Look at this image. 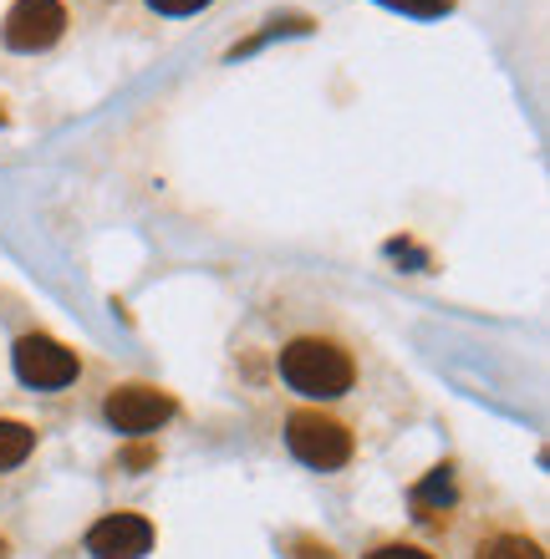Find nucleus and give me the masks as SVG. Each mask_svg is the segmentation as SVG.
Returning a JSON list of instances; mask_svg holds the SVG:
<instances>
[{
    "label": "nucleus",
    "instance_id": "6",
    "mask_svg": "<svg viewBox=\"0 0 550 559\" xmlns=\"http://www.w3.org/2000/svg\"><path fill=\"white\" fill-rule=\"evenodd\" d=\"M153 549V524L143 514H103L87 530V555L97 559H143Z\"/></svg>",
    "mask_w": 550,
    "mask_h": 559
},
{
    "label": "nucleus",
    "instance_id": "13",
    "mask_svg": "<svg viewBox=\"0 0 550 559\" xmlns=\"http://www.w3.org/2000/svg\"><path fill=\"white\" fill-rule=\"evenodd\" d=\"M0 559H5V539H0Z\"/></svg>",
    "mask_w": 550,
    "mask_h": 559
},
{
    "label": "nucleus",
    "instance_id": "2",
    "mask_svg": "<svg viewBox=\"0 0 550 559\" xmlns=\"http://www.w3.org/2000/svg\"><path fill=\"white\" fill-rule=\"evenodd\" d=\"M285 448H291L306 468L331 473V468H347V463H352V448H358V442L327 413H291L285 417Z\"/></svg>",
    "mask_w": 550,
    "mask_h": 559
},
{
    "label": "nucleus",
    "instance_id": "8",
    "mask_svg": "<svg viewBox=\"0 0 550 559\" xmlns=\"http://www.w3.org/2000/svg\"><path fill=\"white\" fill-rule=\"evenodd\" d=\"M36 448V432L26 423H11V417H0V473L5 468H21Z\"/></svg>",
    "mask_w": 550,
    "mask_h": 559
},
{
    "label": "nucleus",
    "instance_id": "3",
    "mask_svg": "<svg viewBox=\"0 0 550 559\" xmlns=\"http://www.w3.org/2000/svg\"><path fill=\"white\" fill-rule=\"evenodd\" d=\"M11 356H15V377L26 386H36V392H61V386H72L77 371H82L77 352H67V346L51 336H21Z\"/></svg>",
    "mask_w": 550,
    "mask_h": 559
},
{
    "label": "nucleus",
    "instance_id": "7",
    "mask_svg": "<svg viewBox=\"0 0 550 559\" xmlns=\"http://www.w3.org/2000/svg\"><path fill=\"white\" fill-rule=\"evenodd\" d=\"M448 503H454V478H448V468H433L413 488V509H418V519H438Z\"/></svg>",
    "mask_w": 550,
    "mask_h": 559
},
{
    "label": "nucleus",
    "instance_id": "10",
    "mask_svg": "<svg viewBox=\"0 0 550 559\" xmlns=\"http://www.w3.org/2000/svg\"><path fill=\"white\" fill-rule=\"evenodd\" d=\"M393 11H408V15H444L454 11V0H383Z\"/></svg>",
    "mask_w": 550,
    "mask_h": 559
},
{
    "label": "nucleus",
    "instance_id": "9",
    "mask_svg": "<svg viewBox=\"0 0 550 559\" xmlns=\"http://www.w3.org/2000/svg\"><path fill=\"white\" fill-rule=\"evenodd\" d=\"M479 559H546V555H540V545L525 539V534H494L490 545L479 549Z\"/></svg>",
    "mask_w": 550,
    "mask_h": 559
},
{
    "label": "nucleus",
    "instance_id": "12",
    "mask_svg": "<svg viewBox=\"0 0 550 559\" xmlns=\"http://www.w3.org/2000/svg\"><path fill=\"white\" fill-rule=\"evenodd\" d=\"M362 559H433L429 549H418V545H377L372 555H362Z\"/></svg>",
    "mask_w": 550,
    "mask_h": 559
},
{
    "label": "nucleus",
    "instance_id": "1",
    "mask_svg": "<svg viewBox=\"0 0 550 559\" xmlns=\"http://www.w3.org/2000/svg\"><path fill=\"white\" fill-rule=\"evenodd\" d=\"M281 377L291 392H301V397L331 402V397H347V392H352L358 367H352V356H347L337 341L296 336L281 352Z\"/></svg>",
    "mask_w": 550,
    "mask_h": 559
},
{
    "label": "nucleus",
    "instance_id": "4",
    "mask_svg": "<svg viewBox=\"0 0 550 559\" xmlns=\"http://www.w3.org/2000/svg\"><path fill=\"white\" fill-rule=\"evenodd\" d=\"M103 413H107V423L118 427V432H128V438H149V432H159V427L174 417V397L149 382H128V386H113V392H107Z\"/></svg>",
    "mask_w": 550,
    "mask_h": 559
},
{
    "label": "nucleus",
    "instance_id": "14",
    "mask_svg": "<svg viewBox=\"0 0 550 559\" xmlns=\"http://www.w3.org/2000/svg\"><path fill=\"white\" fill-rule=\"evenodd\" d=\"M0 122H5V107H0Z\"/></svg>",
    "mask_w": 550,
    "mask_h": 559
},
{
    "label": "nucleus",
    "instance_id": "11",
    "mask_svg": "<svg viewBox=\"0 0 550 559\" xmlns=\"http://www.w3.org/2000/svg\"><path fill=\"white\" fill-rule=\"evenodd\" d=\"M159 15H199L204 5H214V0H149Z\"/></svg>",
    "mask_w": 550,
    "mask_h": 559
},
{
    "label": "nucleus",
    "instance_id": "5",
    "mask_svg": "<svg viewBox=\"0 0 550 559\" xmlns=\"http://www.w3.org/2000/svg\"><path fill=\"white\" fill-rule=\"evenodd\" d=\"M61 31H67V11H61V0H15L11 11H5V26H0V41L11 46V51H46V46L61 41Z\"/></svg>",
    "mask_w": 550,
    "mask_h": 559
}]
</instances>
